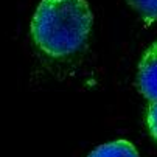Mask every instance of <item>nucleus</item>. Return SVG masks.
<instances>
[{"instance_id":"nucleus-5","label":"nucleus","mask_w":157,"mask_h":157,"mask_svg":"<svg viewBox=\"0 0 157 157\" xmlns=\"http://www.w3.org/2000/svg\"><path fill=\"white\" fill-rule=\"evenodd\" d=\"M146 123H148V129L151 132V136L157 142V101H151L149 106H148Z\"/></svg>"},{"instance_id":"nucleus-4","label":"nucleus","mask_w":157,"mask_h":157,"mask_svg":"<svg viewBox=\"0 0 157 157\" xmlns=\"http://www.w3.org/2000/svg\"><path fill=\"white\" fill-rule=\"evenodd\" d=\"M134 11H137L145 24H152L157 20V0H128Z\"/></svg>"},{"instance_id":"nucleus-2","label":"nucleus","mask_w":157,"mask_h":157,"mask_svg":"<svg viewBox=\"0 0 157 157\" xmlns=\"http://www.w3.org/2000/svg\"><path fill=\"white\" fill-rule=\"evenodd\" d=\"M137 84L145 98L157 101V40L146 48L140 59Z\"/></svg>"},{"instance_id":"nucleus-1","label":"nucleus","mask_w":157,"mask_h":157,"mask_svg":"<svg viewBox=\"0 0 157 157\" xmlns=\"http://www.w3.org/2000/svg\"><path fill=\"white\" fill-rule=\"evenodd\" d=\"M92 24L87 0H42L31 20V36L44 53L64 58L84 47Z\"/></svg>"},{"instance_id":"nucleus-3","label":"nucleus","mask_w":157,"mask_h":157,"mask_svg":"<svg viewBox=\"0 0 157 157\" xmlns=\"http://www.w3.org/2000/svg\"><path fill=\"white\" fill-rule=\"evenodd\" d=\"M87 157H139V152L132 143L126 140H115L95 148Z\"/></svg>"}]
</instances>
